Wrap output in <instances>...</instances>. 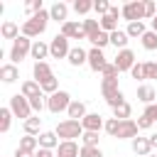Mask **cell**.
Wrapping results in <instances>:
<instances>
[{
  "instance_id": "6da1fadb",
  "label": "cell",
  "mask_w": 157,
  "mask_h": 157,
  "mask_svg": "<svg viewBox=\"0 0 157 157\" xmlns=\"http://www.w3.org/2000/svg\"><path fill=\"white\" fill-rule=\"evenodd\" d=\"M49 20H52L49 10H42V12H37V15H32L29 20H25V22H22V34H25V37H29V39H32V37L44 34V29H47Z\"/></svg>"
},
{
  "instance_id": "7a4b0ae2",
  "label": "cell",
  "mask_w": 157,
  "mask_h": 157,
  "mask_svg": "<svg viewBox=\"0 0 157 157\" xmlns=\"http://www.w3.org/2000/svg\"><path fill=\"white\" fill-rule=\"evenodd\" d=\"M32 39L29 37H25V34H20L15 42H12V47H10V52H7V56H10V64H20L22 59H27L29 54H32Z\"/></svg>"
},
{
  "instance_id": "3957f363",
  "label": "cell",
  "mask_w": 157,
  "mask_h": 157,
  "mask_svg": "<svg viewBox=\"0 0 157 157\" xmlns=\"http://www.w3.org/2000/svg\"><path fill=\"white\" fill-rule=\"evenodd\" d=\"M56 137H61V142L64 140H76V137H81L86 130H83V125H81V120H71V118H66V120H61L59 125H56Z\"/></svg>"
},
{
  "instance_id": "277c9868",
  "label": "cell",
  "mask_w": 157,
  "mask_h": 157,
  "mask_svg": "<svg viewBox=\"0 0 157 157\" xmlns=\"http://www.w3.org/2000/svg\"><path fill=\"white\" fill-rule=\"evenodd\" d=\"M7 108L12 110V115H15V118H22V123H25V120H29V118H32V113H34V110H32V105H29V98H25L22 93H15V96L10 98V105H7Z\"/></svg>"
},
{
  "instance_id": "5b68a950",
  "label": "cell",
  "mask_w": 157,
  "mask_h": 157,
  "mask_svg": "<svg viewBox=\"0 0 157 157\" xmlns=\"http://www.w3.org/2000/svg\"><path fill=\"white\" fill-rule=\"evenodd\" d=\"M69 105H71V96H69V91H56V93H52V96L47 98V110L54 113V115L69 110Z\"/></svg>"
},
{
  "instance_id": "8992f818",
  "label": "cell",
  "mask_w": 157,
  "mask_h": 157,
  "mask_svg": "<svg viewBox=\"0 0 157 157\" xmlns=\"http://www.w3.org/2000/svg\"><path fill=\"white\" fill-rule=\"evenodd\" d=\"M123 20L130 22H142L145 20V0H130L123 5Z\"/></svg>"
},
{
  "instance_id": "52a82bcc",
  "label": "cell",
  "mask_w": 157,
  "mask_h": 157,
  "mask_svg": "<svg viewBox=\"0 0 157 157\" xmlns=\"http://www.w3.org/2000/svg\"><path fill=\"white\" fill-rule=\"evenodd\" d=\"M69 52H71V47H69V39L59 32L52 42H49V54L54 56V59H66L69 56Z\"/></svg>"
},
{
  "instance_id": "ba28073f",
  "label": "cell",
  "mask_w": 157,
  "mask_h": 157,
  "mask_svg": "<svg viewBox=\"0 0 157 157\" xmlns=\"http://www.w3.org/2000/svg\"><path fill=\"white\" fill-rule=\"evenodd\" d=\"M113 64L118 66V71H130V69L137 64L135 52H132V49H120V52L115 54V61H113Z\"/></svg>"
},
{
  "instance_id": "9c48e42d",
  "label": "cell",
  "mask_w": 157,
  "mask_h": 157,
  "mask_svg": "<svg viewBox=\"0 0 157 157\" xmlns=\"http://www.w3.org/2000/svg\"><path fill=\"white\" fill-rule=\"evenodd\" d=\"M61 34L66 39H86V32H83V22H76V20H69L61 25Z\"/></svg>"
},
{
  "instance_id": "30bf717a",
  "label": "cell",
  "mask_w": 157,
  "mask_h": 157,
  "mask_svg": "<svg viewBox=\"0 0 157 157\" xmlns=\"http://www.w3.org/2000/svg\"><path fill=\"white\" fill-rule=\"evenodd\" d=\"M81 125H83L86 132H101L105 128V120H103L101 113H86V118L81 120Z\"/></svg>"
},
{
  "instance_id": "8fae6325",
  "label": "cell",
  "mask_w": 157,
  "mask_h": 157,
  "mask_svg": "<svg viewBox=\"0 0 157 157\" xmlns=\"http://www.w3.org/2000/svg\"><path fill=\"white\" fill-rule=\"evenodd\" d=\"M105 54H103V49H98V47H91L88 49V66H91V71H103L105 69Z\"/></svg>"
},
{
  "instance_id": "7c38bea8",
  "label": "cell",
  "mask_w": 157,
  "mask_h": 157,
  "mask_svg": "<svg viewBox=\"0 0 157 157\" xmlns=\"http://www.w3.org/2000/svg\"><path fill=\"white\" fill-rule=\"evenodd\" d=\"M137 130H140V128H137V123H135L132 118H130V120H120L115 137H118V140H135V137H137Z\"/></svg>"
},
{
  "instance_id": "4fadbf2b",
  "label": "cell",
  "mask_w": 157,
  "mask_h": 157,
  "mask_svg": "<svg viewBox=\"0 0 157 157\" xmlns=\"http://www.w3.org/2000/svg\"><path fill=\"white\" fill-rule=\"evenodd\" d=\"M54 152H56V157H81V147H78L74 140L59 142V147H56Z\"/></svg>"
},
{
  "instance_id": "5bb4252c",
  "label": "cell",
  "mask_w": 157,
  "mask_h": 157,
  "mask_svg": "<svg viewBox=\"0 0 157 157\" xmlns=\"http://www.w3.org/2000/svg\"><path fill=\"white\" fill-rule=\"evenodd\" d=\"M49 15H52L54 22H61V25H64V22H69V20H66V17H69V5L59 0V2H54V5L49 7Z\"/></svg>"
},
{
  "instance_id": "9a60e30c",
  "label": "cell",
  "mask_w": 157,
  "mask_h": 157,
  "mask_svg": "<svg viewBox=\"0 0 157 157\" xmlns=\"http://www.w3.org/2000/svg\"><path fill=\"white\" fill-rule=\"evenodd\" d=\"M32 74H34V81H37V83H42V81H47V78L54 76V71H52V66H49L47 61H34Z\"/></svg>"
},
{
  "instance_id": "2e32d148",
  "label": "cell",
  "mask_w": 157,
  "mask_h": 157,
  "mask_svg": "<svg viewBox=\"0 0 157 157\" xmlns=\"http://www.w3.org/2000/svg\"><path fill=\"white\" fill-rule=\"evenodd\" d=\"M66 59H69L71 66H83V64H88V52L81 49V47H71V52H69Z\"/></svg>"
},
{
  "instance_id": "e0dca14e",
  "label": "cell",
  "mask_w": 157,
  "mask_h": 157,
  "mask_svg": "<svg viewBox=\"0 0 157 157\" xmlns=\"http://www.w3.org/2000/svg\"><path fill=\"white\" fill-rule=\"evenodd\" d=\"M137 101H142L145 105H150V103H157V91H155L152 86L142 83V86H137Z\"/></svg>"
},
{
  "instance_id": "ac0fdd59",
  "label": "cell",
  "mask_w": 157,
  "mask_h": 157,
  "mask_svg": "<svg viewBox=\"0 0 157 157\" xmlns=\"http://www.w3.org/2000/svg\"><path fill=\"white\" fill-rule=\"evenodd\" d=\"M0 78L5 83H15L20 78V71H17V64H2L0 66Z\"/></svg>"
},
{
  "instance_id": "d6986e66",
  "label": "cell",
  "mask_w": 157,
  "mask_h": 157,
  "mask_svg": "<svg viewBox=\"0 0 157 157\" xmlns=\"http://www.w3.org/2000/svg\"><path fill=\"white\" fill-rule=\"evenodd\" d=\"M132 152L135 155H140V157H147L150 152H152V145H150V137H135L132 140Z\"/></svg>"
},
{
  "instance_id": "ffe728a7",
  "label": "cell",
  "mask_w": 157,
  "mask_h": 157,
  "mask_svg": "<svg viewBox=\"0 0 157 157\" xmlns=\"http://www.w3.org/2000/svg\"><path fill=\"white\" fill-rule=\"evenodd\" d=\"M20 27H17V22H12V20H7V22H2V27H0V34H2V39H17L20 37Z\"/></svg>"
},
{
  "instance_id": "44dd1931",
  "label": "cell",
  "mask_w": 157,
  "mask_h": 157,
  "mask_svg": "<svg viewBox=\"0 0 157 157\" xmlns=\"http://www.w3.org/2000/svg\"><path fill=\"white\" fill-rule=\"evenodd\" d=\"M66 115H69L71 120H83V118H86V103H83V101H71Z\"/></svg>"
},
{
  "instance_id": "7402d4cb",
  "label": "cell",
  "mask_w": 157,
  "mask_h": 157,
  "mask_svg": "<svg viewBox=\"0 0 157 157\" xmlns=\"http://www.w3.org/2000/svg\"><path fill=\"white\" fill-rule=\"evenodd\" d=\"M20 150L27 152V155H34V152L39 150V137H34V135H25V137H20Z\"/></svg>"
},
{
  "instance_id": "603a6c76",
  "label": "cell",
  "mask_w": 157,
  "mask_h": 157,
  "mask_svg": "<svg viewBox=\"0 0 157 157\" xmlns=\"http://www.w3.org/2000/svg\"><path fill=\"white\" fill-rule=\"evenodd\" d=\"M128 42H130V37H128V32L125 29H115L113 34H110V44L120 52V49H128Z\"/></svg>"
},
{
  "instance_id": "cb8c5ba5",
  "label": "cell",
  "mask_w": 157,
  "mask_h": 157,
  "mask_svg": "<svg viewBox=\"0 0 157 157\" xmlns=\"http://www.w3.org/2000/svg\"><path fill=\"white\" fill-rule=\"evenodd\" d=\"M32 59H37V61H44L47 56H49V44L47 42H42V39H37L34 44H32V54H29Z\"/></svg>"
},
{
  "instance_id": "d4e9b609",
  "label": "cell",
  "mask_w": 157,
  "mask_h": 157,
  "mask_svg": "<svg viewBox=\"0 0 157 157\" xmlns=\"http://www.w3.org/2000/svg\"><path fill=\"white\" fill-rule=\"evenodd\" d=\"M20 93H22L25 98H34V96H39V93H42V86H39L34 78H29V81H25V83H22Z\"/></svg>"
},
{
  "instance_id": "484cf974",
  "label": "cell",
  "mask_w": 157,
  "mask_h": 157,
  "mask_svg": "<svg viewBox=\"0 0 157 157\" xmlns=\"http://www.w3.org/2000/svg\"><path fill=\"white\" fill-rule=\"evenodd\" d=\"M39 147H44V150H56V147H59L56 132H39Z\"/></svg>"
},
{
  "instance_id": "4316f807",
  "label": "cell",
  "mask_w": 157,
  "mask_h": 157,
  "mask_svg": "<svg viewBox=\"0 0 157 157\" xmlns=\"http://www.w3.org/2000/svg\"><path fill=\"white\" fill-rule=\"evenodd\" d=\"M22 128H25V135H39V128H42V118L39 115H32L29 120H25L22 123Z\"/></svg>"
},
{
  "instance_id": "83f0119b",
  "label": "cell",
  "mask_w": 157,
  "mask_h": 157,
  "mask_svg": "<svg viewBox=\"0 0 157 157\" xmlns=\"http://www.w3.org/2000/svg\"><path fill=\"white\" fill-rule=\"evenodd\" d=\"M98 22H101V29L108 32V34H113V32L118 29V20H115L113 15H103V17H98Z\"/></svg>"
},
{
  "instance_id": "f1b7e54d",
  "label": "cell",
  "mask_w": 157,
  "mask_h": 157,
  "mask_svg": "<svg viewBox=\"0 0 157 157\" xmlns=\"http://www.w3.org/2000/svg\"><path fill=\"white\" fill-rule=\"evenodd\" d=\"M140 42H142V47H145L147 52H155V49H157V32L147 29V32L142 34V39H140Z\"/></svg>"
},
{
  "instance_id": "f546056e",
  "label": "cell",
  "mask_w": 157,
  "mask_h": 157,
  "mask_svg": "<svg viewBox=\"0 0 157 157\" xmlns=\"http://www.w3.org/2000/svg\"><path fill=\"white\" fill-rule=\"evenodd\" d=\"M88 42H91L93 47H98V49H103V47H108V44H110V34L101 29V32H98V34H93V37H91Z\"/></svg>"
},
{
  "instance_id": "4dcf8cb0",
  "label": "cell",
  "mask_w": 157,
  "mask_h": 157,
  "mask_svg": "<svg viewBox=\"0 0 157 157\" xmlns=\"http://www.w3.org/2000/svg\"><path fill=\"white\" fill-rule=\"evenodd\" d=\"M130 113H132V108H130L128 101L120 103L118 108H113V118H118V120H130Z\"/></svg>"
},
{
  "instance_id": "1f68e13d",
  "label": "cell",
  "mask_w": 157,
  "mask_h": 157,
  "mask_svg": "<svg viewBox=\"0 0 157 157\" xmlns=\"http://www.w3.org/2000/svg\"><path fill=\"white\" fill-rule=\"evenodd\" d=\"M71 7H74L76 15H88V12L93 10V2H91V0H74Z\"/></svg>"
},
{
  "instance_id": "d6a6232c",
  "label": "cell",
  "mask_w": 157,
  "mask_h": 157,
  "mask_svg": "<svg viewBox=\"0 0 157 157\" xmlns=\"http://www.w3.org/2000/svg\"><path fill=\"white\" fill-rule=\"evenodd\" d=\"M83 32H86V39H91L93 34L101 32V22L98 20H83Z\"/></svg>"
},
{
  "instance_id": "836d02e7",
  "label": "cell",
  "mask_w": 157,
  "mask_h": 157,
  "mask_svg": "<svg viewBox=\"0 0 157 157\" xmlns=\"http://www.w3.org/2000/svg\"><path fill=\"white\" fill-rule=\"evenodd\" d=\"M39 86H42V93H47V96H52V93H56V91H59V78H56V76H52V78H47V81H42Z\"/></svg>"
},
{
  "instance_id": "e575fe53",
  "label": "cell",
  "mask_w": 157,
  "mask_h": 157,
  "mask_svg": "<svg viewBox=\"0 0 157 157\" xmlns=\"http://www.w3.org/2000/svg\"><path fill=\"white\" fill-rule=\"evenodd\" d=\"M12 125V110L10 108H2L0 110V132H7Z\"/></svg>"
},
{
  "instance_id": "d590c367",
  "label": "cell",
  "mask_w": 157,
  "mask_h": 157,
  "mask_svg": "<svg viewBox=\"0 0 157 157\" xmlns=\"http://www.w3.org/2000/svg\"><path fill=\"white\" fill-rule=\"evenodd\" d=\"M125 32H128V37H140V39H142V34H145L147 29H145V22H130Z\"/></svg>"
},
{
  "instance_id": "8d00e7d4",
  "label": "cell",
  "mask_w": 157,
  "mask_h": 157,
  "mask_svg": "<svg viewBox=\"0 0 157 157\" xmlns=\"http://www.w3.org/2000/svg\"><path fill=\"white\" fill-rule=\"evenodd\" d=\"M29 105H32V110H34V113H42V110L47 108V98H44V93H39V96L29 98Z\"/></svg>"
},
{
  "instance_id": "74e56055",
  "label": "cell",
  "mask_w": 157,
  "mask_h": 157,
  "mask_svg": "<svg viewBox=\"0 0 157 157\" xmlns=\"http://www.w3.org/2000/svg\"><path fill=\"white\" fill-rule=\"evenodd\" d=\"M81 147H98V132H83L81 135Z\"/></svg>"
},
{
  "instance_id": "f35d334b",
  "label": "cell",
  "mask_w": 157,
  "mask_h": 157,
  "mask_svg": "<svg viewBox=\"0 0 157 157\" xmlns=\"http://www.w3.org/2000/svg\"><path fill=\"white\" fill-rule=\"evenodd\" d=\"M108 10H110V2H108V0H96V2H93V12H98V17L108 15Z\"/></svg>"
},
{
  "instance_id": "ab89813d",
  "label": "cell",
  "mask_w": 157,
  "mask_h": 157,
  "mask_svg": "<svg viewBox=\"0 0 157 157\" xmlns=\"http://www.w3.org/2000/svg\"><path fill=\"white\" fill-rule=\"evenodd\" d=\"M130 76H132V78H137V81H145V78H147V74H145V64H140V61H137V64L130 69Z\"/></svg>"
},
{
  "instance_id": "60d3db41",
  "label": "cell",
  "mask_w": 157,
  "mask_h": 157,
  "mask_svg": "<svg viewBox=\"0 0 157 157\" xmlns=\"http://www.w3.org/2000/svg\"><path fill=\"white\" fill-rule=\"evenodd\" d=\"M118 125H120V120H118V118H108V120H105V128H103V130H105V132H108L110 137H115V135H118Z\"/></svg>"
},
{
  "instance_id": "b9f144b4",
  "label": "cell",
  "mask_w": 157,
  "mask_h": 157,
  "mask_svg": "<svg viewBox=\"0 0 157 157\" xmlns=\"http://www.w3.org/2000/svg\"><path fill=\"white\" fill-rule=\"evenodd\" d=\"M101 74H103V78H118V74H120V71H118V66H115L113 61H108V64H105V69H103Z\"/></svg>"
},
{
  "instance_id": "7bdbcfd3",
  "label": "cell",
  "mask_w": 157,
  "mask_h": 157,
  "mask_svg": "<svg viewBox=\"0 0 157 157\" xmlns=\"http://www.w3.org/2000/svg\"><path fill=\"white\" fill-rule=\"evenodd\" d=\"M155 15H157V2L145 0V20H155Z\"/></svg>"
},
{
  "instance_id": "ee69618b",
  "label": "cell",
  "mask_w": 157,
  "mask_h": 157,
  "mask_svg": "<svg viewBox=\"0 0 157 157\" xmlns=\"http://www.w3.org/2000/svg\"><path fill=\"white\" fill-rule=\"evenodd\" d=\"M81 157H103L101 147H81Z\"/></svg>"
},
{
  "instance_id": "f6af8a7d",
  "label": "cell",
  "mask_w": 157,
  "mask_h": 157,
  "mask_svg": "<svg viewBox=\"0 0 157 157\" xmlns=\"http://www.w3.org/2000/svg\"><path fill=\"white\" fill-rule=\"evenodd\" d=\"M135 123H137V128H140V130H150V128L155 125V120H150L147 115H140V118H137Z\"/></svg>"
},
{
  "instance_id": "bcb514c9",
  "label": "cell",
  "mask_w": 157,
  "mask_h": 157,
  "mask_svg": "<svg viewBox=\"0 0 157 157\" xmlns=\"http://www.w3.org/2000/svg\"><path fill=\"white\" fill-rule=\"evenodd\" d=\"M145 74L147 78H157V61H145Z\"/></svg>"
},
{
  "instance_id": "7dc6e473",
  "label": "cell",
  "mask_w": 157,
  "mask_h": 157,
  "mask_svg": "<svg viewBox=\"0 0 157 157\" xmlns=\"http://www.w3.org/2000/svg\"><path fill=\"white\" fill-rule=\"evenodd\" d=\"M142 115H147L150 120H155L157 123V103H150V105H145V113Z\"/></svg>"
},
{
  "instance_id": "c3c4849f",
  "label": "cell",
  "mask_w": 157,
  "mask_h": 157,
  "mask_svg": "<svg viewBox=\"0 0 157 157\" xmlns=\"http://www.w3.org/2000/svg\"><path fill=\"white\" fill-rule=\"evenodd\" d=\"M34 157H56V152H54V150H44V147H39V150L34 152Z\"/></svg>"
},
{
  "instance_id": "681fc988",
  "label": "cell",
  "mask_w": 157,
  "mask_h": 157,
  "mask_svg": "<svg viewBox=\"0 0 157 157\" xmlns=\"http://www.w3.org/2000/svg\"><path fill=\"white\" fill-rule=\"evenodd\" d=\"M150 145H152V150H157V132L150 135Z\"/></svg>"
},
{
  "instance_id": "f907efd6",
  "label": "cell",
  "mask_w": 157,
  "mask_h": 157,
  "mask_svg": "<svg viewBox=\"0 0 157 157\" xmlns=\"http://www.w3.org/2000/svg\"><path fill=\"white\" fill-rule=\"evenodd\" d=\"M15 157H32V155H27V152H22V150L17 147V150H15Z\"/></svg>"
},
{
  "instance_id": "816d5d0a",
  "label": "cell",
  "mask_w": 157,
  "mask_h": 157,
  "mask_svg": "<svg viewBox=\"0 0 157 157\" xmlns=\"http://www.w3.org/2000/svg\"><path fill=\"white\" fill-rule=\"evenodd\" d=\"M152 32H157V15H155V20H152Z\"/></svg>"
},
{
  "instance_id": "f5cc1de1",
  "label": "cell",
  "mask_w": 157,
  "mask_h": 157,
  "mask_svg": "<svg viewBox=\"0 0 157 157\" xmlns=\"http://www.w3.org/2000/svg\"><path fill=\"white\" fill-rule=\"evenodd\" d=\"M147 157H157V155H147Z\"/></svg>"
},
{
  "instance_id": "db71d44e",
  "label": "cell",
  "mask_w": 157,
  "mask_h": 157,
  "mask_svg": "<svg viewBox=\"0 0 157 157\" xmlns=\"http://www.w3.org/2000/svg\"><path fill=\"white\" fill-rule=\"evenodd\" d=\"M32 157H34V155H32Z\"/></svg>"
}]
</instances>
